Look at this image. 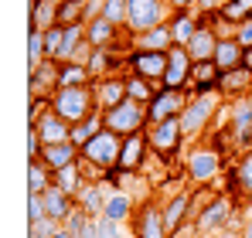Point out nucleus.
<instances>
[{"mask_svg":"<svg viewBox=\"0 0 252 238\" xmlns=\"http://www.w3.org/2000/svg\"><path fill=\"white\" fill-rule=\"evenodd\" d=\"M221 109H225V99H221L218 92H208V95L191 92V99H188V106H184V113H181L184 136H188V140H198L201 133H208L211 122L221 116Z\"/></svg>","mask_w":252,"mask_h":238,"instance_id":"obj_1","label":"nucleus"},{"mask_svg":"<svg viewBox=\"0 0 252 238\" xmlns=\"http://www.w3.org/2000/svg\"><path fill=\"white\" fill-rule=\"evenodd\" d=\"M235 225H246V221H239V201L232 198V194H215L211 204H205V211L194 218V235H218V232H225V228H235Z\"/></svg>","mask_w":252,"mask_h":238,"instance_id":"obj_2","label":"nucleus"},{"mask_svg":"<svg viewBox=\"0 0 252 238\" xmlns=\"http://www.w3.org/2000/svg\"><path fill=\"white\" fill-rule=\"evenodd\" d=\"M221 170H225V163H221V150H218L215 143H198V147H191V153L184 157V177H188L194 187H211Z\"/></svg>","mask_w":252,"mask_h":238,"instance_id":"obj_3","label":"nucleus"},{"mask_svg":"<svg viewBox=\"0 0 252 238\" xmlns=\"http://www.w3.org/2000/svg\"><path fill=\"white\" fill-rule=\"evenodd\" d=\"M99 106H95V92H92V85H82V89H58V92H51V113H58V116L65 119V122H82L89 113H95Z\"/></svg>","mask_w":252,"mask_h":238,"instance_id":"obj_4","label":"nucleus"},{"mask_svg":"<svg viewBox=\"0 0 252 238\" xmlns=\"http://www.w3.org/2000/svg\"><path fill=\"white\" fill-rule=\"evenodd\" d=\"M147 140H150V153H154V157H160L164 163H170V160L181 153V147L188 143L181 119H167V122L147 126Z\"/></svg>","mask_w":252,"mask_h":238,"instance_id":"obj_5","label":"nucleus"},{"mask_svg":"<svg viewBox=\"0 0 252 238\" xmlns=\"http://www.w3.org/2000/svg\"><path fill=\"white\" fill-rule=\"evenodd\" d=\"M170 10L167 0H129V21H126V34L136 38L157 24H167L170 21Z\"/></svg>","mask_w":252,"mask_h":238,"instance_id":"obj_6","label":"nucleus"},{"mask_svg":"<svg viewBox=\"0 0 252 238\" xmlns=\"http://www.w3.org/2000/svg\"><path fill=\"white\" fill-rule=\"evenodd\" d=\"M225 113H228V136H232V147L239 153H252V99H232L225 102Z\"/></svg>","mask_w":252,"mask_h":238,"instance_id":"obj_7","label":"nucleus"},{"mask_svg":"<svg viewBox=\"0 0 252 238\" xmlns=\"http://www.w3.org/2000/svg\"><path fill=\"white\" fill-rule=\"evenodd\" d=\"M106 116V129L109 133H116V136H133V133H143L147 126H150V119H147V106H140V102H133V99H126L120 102L116 109H109V113H102Z\"/></svg>","mask_w":252,"mask_h":238,"instance_id":"obj_8","label":"nucleus"},{"mask_svg":"<svg viewBox=\"0 0 252 238\" xmlns=\"http://www.w3.org/2000/svg\"><path fill=\"white\" fill-rule=\"evenodd\" d=\"M120 150H123V136L102 129L95 140H89L82 147V160H89L92 167H99L102 174H109V170L120 163Z\"/></svg>","mask_w":252,"mask_h":238,"instance_id":"obj_9","label":"nucleus"},{"mask_svg":"<svg viewBox=\"0 0 252 238\" xmlns=\"http://www.w3.org/2000/svg\"><path fill=\"white\" fill-rule=\"evenodd\" d=\"M126 72L160 85L164 75H167V51H140V48H129V55H126Z\"/></svg>","mask_w":252,"mask_h":238,"instance_id":"obj_10","label":"nucleus"},{"mask_svg":"<svg viewBox=\"0 0 252 238\" xmlns=\"http://www.w3.org/2000/svg\"><path fill=\"white\" fill-rule=\"evenodd\" d=\"M129 225H133V238H170L167 221H164V208L154 198H147L136 208V214H133Z\"/></svg>","mask_w":252,"mask_h":238,"instance_id":"obj_11","label":"nucleus"},{"mask_svg":"<svg viewBox=\"0 0 252 238\" xmlns=\"http://www.w3.org/2000/svg\"><path fill=\"white\" fill-rule=\"evenodd\" d=\"M191 75H194V61L188 55V48H170L167 51V75L160 82V89H174V92H191Z\"/></svg>","mask_w":252,"mask_h":238,"instance_id":"obj_12","label":"nucleus"},{"mask_svg":"<svg viewBox=\"0 0 252 238\" xmlns=\"http://www.w3.org/2000/svg\"><path fill=\"white\" fill-rule=\"evenodd\" d=\"M188 99H191V92L160 89V92L154 95V102L147 106V119H150V126H157V122H167V119H181L184 106H188Z\"/></svg>","mask_w":252,"mask_h":238,"instance_id":"obj_13","label":"nucleus"},{"mask_svg":"<svg viewBox=\"0 0 252 238\" xmlns=\"http://www.w3.org/2000/svg\"><path fill=\"white\" fill-rule=\"evenodd\" d=\"M147 157H150V140H147V129H143V133H133V136L123 140L116 170H123V174H140V170L147 167Z\"/></svg>","mask_w":252,"mask_h":238,"instance_id":"obj_14","label":"nucleus"},{"mask_svg":"<svg viewBox=\"0 0 252 238\" xmlns=\"http://www.w3.org/2000/svg\"><path fill=\"white\" fill-rule=\"evenodd\" d=\"M191 204H194V191H177L170 194L160 208H164V221H167V232L177 235L191 225Z\"/></svg>","mask_w":252,"mask_h":238,"instance_id":"obj_15","label":"nucleus"},{"mask_svg":"<svg viewBox=\"0 0 252 238\" xmlns=\"http://www.w3.org/2000/svg\"><path fill=\"white\" fill-rule=\"evenodd\" d=\"M92 92H95V106L102 113L116 109L120 102H126V72L123 75H106V79L92 82Z\"/></svg>","mask_w":252,"mask_h":238,"instance_id":"obj_16","label":"nucleus"},{"mask_svg":"<svg viewBox=\"0 0 252 238\" xmlns=\"http://www.w3.org/2000/svg\"><path fill=\"white\" fill-rule=\"evenodd\" d=\"M109 194H113V187L106 180H89L82 191H79V198H75V208H82L89 218H102Z\"/></svg>","mask_w":252,"mask_h":238,"instance_id":"obj_17","label":"nucleus"},{"mask_svg":"<svg viewBox=\"0 0 252 238\" xmlns=\"http://www.w3.org/2000/svg\"><path fill=\"white\" fill-rule=\"evenodd\" d=\"M58 68H62L58 61L44 58L34 72H28V95H48L51 99V92H58Z\"/></svg>","mask_w":252,"mask_h":238,"instance_id":"obj_18","label":"nucleus"},{"mask_svg":"<svg viewBox=\"0 0 252 238\" xmlns=\"http://www.w3.org/2000/svg\"><path fill=\"white\" fill-rule=\"evenodd\" d=\"M120 28L116 24H109L106 17H99V21H92V24H85V41L92 44V48H120V44H129L133 48V41H129V34H126L123 41H120Z\"/></svg>","mask_w":252,"mask_h":238,"instance_id":"obj_19","label":"nucleus"},{"mask_svg":"<svg viewBox=\"0 0 252 238\" xmlns=\"http://www.w3.org/2000/svg\"><path fill=\"white\" fill-rule=\"evenodd\" d=\"M167 28H170L174 44H177V48H188L191 38L198 34V28H201V17H198V10H181V14H170Z\"/></svg>","mask_w":252,"mask_h":238,"instance_id":"obj_20","label":"nucleus"},{"mask_svg":"<svg viewBox=\"0 0 252 238\" xmlns=\"http://www.w3.org/2000/svg\"><path fill=\"white\" fill-rule=\"evenodd\" d=\"M34 129H38V136L44 140V147H51V143H68V136H72V122H65V119L58 116V113H51V109L34 122Z\"/></svg>","mask_w":252,"mask_h":238,"instance_id":"obj_21","label":"nucleus"},{"mask_svg":"<svg viewBox=\"0 0 252 238\" xmlns=\"http://www.w3.org/2000/svg\"><path fill=\"white\" fill-rule=\"evenodd\" d=\"M215 48H218V34L211 31L208 21L201 17V28H198V34L188 44V55H191V61L198 65V61H211V58H215Z\"/></svg>","mask_w":252,"mask_h":238,"instance_id":"obj_22","label":"nucleus"},{"mask_svg":"<svg viewBox=\"0 0 252 238\" xmlns=\"http://www.w3.org/2000/svg\"><path fill=\"white\" fill-rule=\"evenodd\" d=\"M218 85H221V68L215 61H198L191 75V92L208 95V92H218Z\"/></svg>","mask_w":252,"mask_h":238,"instance_id":"obj_23","label":"nucleus"},{"mask_svg":"<svg viewBox=\"0 0 252 238\" xmlns=\"http://www.w3.org/2000/svg\"><path fill=\"white\" fill-rule=\"evenodd\" d=\"M252 89V75L246 68H235V72H225L221 75V85H218V95L225 99V102H232V99H242V95H249Z\"/></svg>","mask_w":252,"mask_h":238,"instance_id":"obj_24","label":"nucleus"},{"mask_svg":"<svg viewBox=\"0 0 252 238\" xmlns=\"http://www.w3.org/2000/svg\"><path fill=\"white\" fill-rule=\"evenodd\" d=\"M82 157V150L68 140V143H51V147H44L41 150V160L51 167V170H62V167H72V163H79Z\"/></svg>","mask_w":252,"mask_h":238,"instance_id":"obj_25","label":"nucleus"},{"mask_svg":"<svg viewBox=\"0 0 252 238\" xmlns=\"http://www.w3.org/2000/svg\"><path fill=\"white\" fill-rule=\"evenodd\" d=\"M242 58H246V48L239 44L235 38H228V41H218V48H215V65L221 68V75L225 72H235V68H242Z\"/></svg>","mask_w":252,"mask_h":238,"instance_id":"obj_26","label":"nucleus"},{"mask_svg":"<svg viewBox=\"0 0 252 238\" xmlns=\"http://www.w3.org/2000/svg\"><path fill=\"white\" fill-rule=\"evenodd\" d=\"M133 214H136L133 194H129V191H113L109 201H106V214H102V218L120 221V225H129V221H133Z\"/></svg>","mask_w":252,"mask_h":238,"instance_id":"obj_27","label":"nucleus"},{"mask_svg":"<svg viewBox=\"0 0 252 238\" xmlns=\"http://www.w3.org/2000/svg\"><path fill=\"white\" fill-rule=\"evenodd\" d=\"M129 41L140 51H170L174 48V38H170L167 24H157V28H150V31H143V34H136V38H129Z\"/></svg>","mask_w":252,"mask_h":238,"instance_id":"obj_28","label":"nucleus"},{"mask_svg":"<svg viewBox=\"0 0 252 238\" xmlns=\"http://www.w3.org/2000/svg\"><path fill=\"white\" fill-rule=\"evenodd\" d=\"M102 129H106V116H102V109H95V113H89L82 122H75V126H72V136H68V140L82 150L85 143H89V140H95Z\"/></svg>","mask_w":252,"mask_h":238,"instance_id":"obj_29","label":"nucleus"},{"mask_svg":"<svg viewBox=\"0 0 252 238\" xmlns=\"http://www.w3.org/2000/svg\"><path fill=\"white\" fill-rule=\"evenodd\" d=\"M41 198H44V208H48V218H51V221H58V225H62V221H65V218L75 211V201L68 198L65 191H58L55 184L44 191Z\"/></svg>","mask_w":252,"mask_h":238,"instance_id":"obj_30","label":"nucleus"},{"mask_svg":"<svg viewBox=\"0 0 252 238\" xmlns=\"http://www.w3.org/2000/svg\"><path fill=\"white\" fill-rule=\"evenodd\" d=\"M85 184H89V180H85V174H82V167H79V163L55 170V187H58V191H65L72 201L79 198V191H82Z\"/></svg>","mask_w":252,"mask_h":238,"instance_id":"obj_31","label":"nucleus"},{"mask_svg":"<svg viewBox=\"0 0 252 238\" xmlns=\"http://www.w3.org/2000/svg\"><path fill=\"white\" fill-rule=\"evenodd\" d=\"M55 184V170L44 160H31L28 163V194H44Z\"/></svg>","mask_w":252,"mask_h":238,"instance_id":"obj_32","label":"nucleus"},{"mask_svg":"<svg viewBox=\"0 0 252 238\" xmlns=\"http://www.w3.org/2000/svg\"><path fill=\"white\" fill-rule=\"evenodd\" d=\"M157 92H160L157 82H147V79H140V75H129V72H126V99H133V102H140V106H150Z\"/></svg>","mask_w":252,"mask_h":238,"instance_id":"obj_33","label":"nucleus"},{"mask_svg":"<svg viewBox=\"0 0 252 238\" xmlns=\"http://www.w3.org/2000/svg\"><path fill=\"white\" fill-rule=\"evenodd\" d=\"M82 85H92V72L85 65H62L58 68V89H82Z\"/></svg>","mask_w":252,"mask_h":238,"instance_id":"obj_34","label":"nucleus"},{"mask_svg":"<svg viewBox=\"0 0 252 238\" xmlns=\"http://www.w3.org/2000/svg\"><path fill=\"white\" fill-rule=\"evenodd\" d=\"M48 58V48H44V31L41 28H28V72H34Z\"/></svg>","mask_w":252,"mask_h":238,"instance_id":"obj_35","label":"nucleus"},{"mask_svg":"<svg viewBox=\"0 0 252 238\" xmlns=\"http://www.w3.org/2000/svg\"><path fill=\"white\" fill-rule=\"evenodd\" d=\"M58 24L62 28L85 24V0H62L58 3Z\"/></svg>","mask_w":252,"mask_h":238,"instance_id":"obj_36","label":"nucleus"},{"mask_svg":"<svg viewBox=\"0 0 252 238\" xmlns=\"http://www.w3.org/2000/svg\"><path fill=\"white\" fill-rule=\"evenodd\" d=\"M102 17H106L109 24H116L120 31H126V21H129V0H106Z\"/></svg>","mask_w":252,"mask_h":238,"instance_id":"obj_37","label":"nucleus"},{"mask_svg":"<svg viewBox=\"0 0 252 238\" xmlns=\"http://www.w3.org/2000/svg\"><path fill=\"white\" fill-rule=\"evenodd\" d=\"M205 21H208V28H211V31L218 34V41L235 38V31H239V24H232V21H228V17L221 14V10H218V14H208Z\"/></svg>","mask_w":252,"mask_h":238,"instance_id":"obj_38","label":"nucleus"},{"mask_svg":"<svg viewBox=\"0 0 252 238\" xmlns=\"http://www.w3.org/2000/svg\"><path fill=\"white\" fill-rule=\"evenodd\" d=\"M235 170H239V187H242V198H252V153H242L235 160Z\"/></svg>","mask_w":252,"mask_h":238,"instance_id":"obj_39","label":"nucleus"},{"mask_svg":"<svg viewBox=\"0 0 252 238\" xmlns=\"http://www.w3.org/2000/svg\"><path fill=\"white\" fill-rule=\"evenodd\" d=\"M62 41H65V28H62V24H55V28L44 31V48H48V58H51V61H58Z\"/></svg>","mask_w":252,"mask_h":238,"instance_id":"obj_40","label":"nucleus"},{"mask_svg":"<svg viewBox=\"0 0 252 238\" xmlns=\"http://www.w3.org/2000/svg\"><path fill=\"white\" fill-rule=\"evenodd\" d=\"M38 221H48L44 198L41 194H28V225H38Z\"/></svg>","mask_w":252,"mask_h":238,"instance_id":"obj_41","label":"nucleus"},{"mask_svg":"<svg viewBox=\"0 0 252 238\" xmlns=\"http://www.w3.org/2000/svg\"><path fill=\"white\" fill-rule=\"evenodd\" d=\"M99 232H102V238H129V228L120 221H109V218H99Z\"/></svg>","mask_w":252,"mask_h":238,"instance_id":"obj_42","label":"nucleus"},{"mask_svg":"<svg viewBox=\"0 0 252 238\" xmlns=\"http://www.w3.org/2000/svg\"><path fill=\"white\" fill-rule=\"evenodd\" d=\"M62 225L58 221H38V225H28V238H55V232H58Z\"/></svg>","mask_w":252,"mask_h":238,"instance_id":"obj_43","label":"nucleus"},{"mask_svg":"<svg viewBox=\"0 0 252 238\" xmlns=\"http://www.w3.org/2000/svg\"><path fill=\"white\" fill-rule=\"evenodd\" d=\"M102 10H106V0H85V24L99 21V17H102Z\"/></svg>","mask_w":252,"mask_h":238,"instance_id":"obj_44","label":"nucleus"},{"mask_svg":"<svg viewBox=\"0 0 252 238\" xmlns=\"http://www.w3.org/2000/svg\"><path fill=\"white\" fill-rule=\"evenodd\" d=\"M235 41H239L242 48H252V17H246V21L239 24V31H235Z\"/></svg>","mask_w":252,"mask_h":238,"instance_id":"obj_45","label":"nucleus"},{"mask_svg":"<svg viewBox=\"0 0 252 238\" xmlns=\"http://www.w3.org/2000/svg\"><path fill=\"white\" fill-rule=\"evenodd\" d=\"M167 7L174 10V14H181V10H194L198 0H167Z\"/></svg>","mask_w":252,"mask_h":238,"instance_id":"obj_46","label":"nucleus"},{"mask_svg":"<svg viewBox=\"0 0 252 238\" xmlns=\"http://www.w3.org/2000/svg\"><path fill=\"white\" fill-rule=\"evenodd\" d=\"M242 68L252 75V48H246V58H242Z\"/></svg>","mask_w":252,"mask_h":238,"instance_id":"obj_47","label":"nucleus"},{"mask_svg":"<svg viewBox=\"0 0 252 238\" xmlns=\"http://www.w3.org/2000/svg\"><path fill=\"white\" fill-rule=\"evenodd\" d=\"M242 238H252V214L246 218V225H242Z\"/></svg>","mask_w":252,"mask_h":238,"instance_id":"obj_48","label":"nucleus"},{"mask_svg":"<svg viewBox=\"0 0 252 238\" xmlns=\"http://www.w3.org/2000/svg\"><path fill=\"white\" fill-rule=\"evenodd\" d=\"M55 238H72V235H68L65 228H58V232H55Z\"/></svg>","mask_w":252,"mask_h":238,"instance_id":"obj_49","label":"nucleus"},{"mask_svg":"<svg viewBox=\"0 0 252 238\" xmlns=\"http://www.w3.org/2000/svg\"><path fill=\"white\" fill-rule=\"evenodd\" d=\"M225 3H232V0H221V7H225Z\"/></svg>","mask_w":252,"mask_h":238,"instance_id":"obj_50","label":"nucleus"},{"mask_svg":"<svg viewBox=\"0 0 252 238\" xmlns=\"http://www.w3.org/2000/svg\"><path fill=\"white\" fill-rule=\"evenodd\" d=\"M249 99H252V89H249Z\"/></svg>","mask_w":252,"mask_h":238,"instance_id":"obj_51","label":"nucleus"}]
</instances>
